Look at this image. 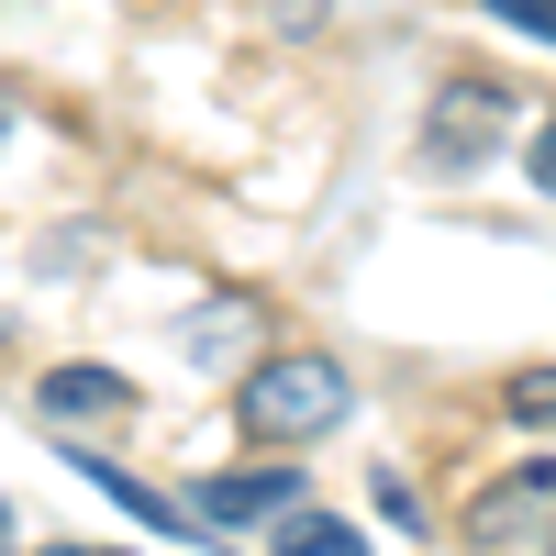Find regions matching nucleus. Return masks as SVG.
<instances>
[{
  "label": "nucleus",
  "mask_w": 556,
  "mask_h": 556,
  "mask_svg": "<svg viewBox=\"0 0 556 556\" xmlns=\"http://www.w3.org/2000/svg\"><path fill=\"white\" fill-rule=\"evenodd\" d=\"M235 412H245L256 445H301V434H323V424H345V367H334V356H267Z\"/></svg>",
  "instance_id": "nucleus-1"
},
{
  "label": "nucleus",
  "mask_w": 556,
  "mask_h": 556,
  "mask_svg": "<svg viewBox=\"0 0 556 556\" xmlns=\"http://www.w3.org/2000/svg\"><path fill=\"white\" fill-rule=\"evenodd\" d=\"M468 556H556V456H523V468H501L468 513H456Z\"/></svg>",
  "instance_id": "nucleus-2"
},
{
  "label": "nucleus",
  "mask_w": 556,
  "mask_h": 556,
  "mask_svg": "<svg viewBox=\"0 0 556 556\" xmlns=\"http://www.w3.org/2000/svg\"><path fill=\"white\" fill-rule=\"evenodd\" d=\"M501 112H513V101H501L490 78H479V89H445V101H434V134H424V156H434V167H479Z\"/></svg>",
  "instance_id": "nucleus-3"
},
{
  "label": "nucleus",
  "mask_w": 556,
  "mask_h": 556,
  "mask_svg": "<svg viewBox=\"0 0 556 556\" xmlns=\"http://www.w3.org/2000/svg\"><path fill=\"white\" fill-rule=\"evenodd\" d=\"M290 501H301V468H223V479H201L190 513L201 523H256V513H290Z\"/></svg>",
  "instance_id": "nucleus-4"
},
{
  "label": "nucleus",
  "mask_w": 556,
  "mask_h": 556,
  "mask_svg": "<svg viewBox=\"0 0 556 556\" xmlns=\"http://www.w3.org/2000/svg\"><path fill=\"white\" fill-rule=\"evenodd\" d=\"M34 401L56 412V424H101V412L123 424V412H134V390L112 379V367H45V390H34Z\"/></svg>",
  "instance_id": "nucleus-5"
},
{
  "label": "nucleus",
  "mask_w": 556,
  "mask_h": 556,
  "mask_svg": "<svg viewBox=\"0 0 556 556\" xmlns=\"http://www.w3.org/2000/svg\"><path fill=\"white\" fill-rule=\"evenodd\" d=\"M267 556H367V534H356V523H323V513H290Z\"/></svg>",
  "instance_id": "nucleus-6"
},
{
  "label": "nucleus",
  "mask_w": 556,
  "mask_h": 556,
  "mask_svg": "<svg viewBox=\"0 0 556 556\" xmlns=\"http://www.w3.org/2000/svg\"><path fill=\"white\" fill-rule=\"evenodd\" d=\"M501 412H513V424H534V434H545V424H556V367H523V379L501 390Z\"/></svg>",
  "instance_id": "nucleus-7"
},
{
  "label": "nucleus",
  "mask_w": 556,
  "mask_h": 556,
  "mask_svg": "<svg viewBox=\"0 0 556 556\" xmlns=\"http://www.w3.org/2000/svg\"><path fill=\"white\" fill-rule=\"evenodd\" d=\"M490 12H501V23H523V34H545V45H556V0H490Z\"/></svg>",
  "instance_id": "nucleus-8"
},
{
  "label": "nucleus",
  "mask_w": 556,
  "mask_h": 556,
  "mask_svg": "<svg viewBox=\"0 0 556 556\" xmlns=\"http://www.w3.org/2000/svg\"><path fill=\"white\" fill-rule=\"evenodd\" d=\"M534 190H545V201H556V123H545V134H534Z\"/></svg>",
  "instance_id": "nucleus-9"
},
{
  "label": "nucleus",
  "mask_w": 556,
  "mask_h": 556,
  "mask_svg": "<svg viewBox=\"0 0 556 556\" xmlns=\"http://www.w3.org/2000/svg\"><path fill=\"white\" fill-rule=\"evenodd\" d=\"M12 123H23V101H12V89H0V146H12Z\"/></svg>",
  "instance_id": "nucleus-10"
},
{
  "label": "nucleus",
  "mask_w": 556,
  "mask_h": 556,
  "mask_svg": "<svg viewBox=\"0 0 556 556\" xmlns=\"http://www.w3.org/2000/svg\"><path fill=\"white\" fill-rule=\"evenodd\" d=\"M278 12H290V23H312V12H323V0H278Z\"/></svg>",
  "instance_id": "nucleus-11"
},
{
  "label": "nucleus",
  "mask_w": 556,
  "mask_h": 556,
  "mask_svg": "<svg viewBox=\"0 0 556 556\" xmlns=\"http://www.w3.org/2000/svg\"><path fill=\"white\" fill-rule=\"evenodd\" d=\"M45 556H101V545H45Z\"/></svg>",
  "instance_id": "nucleus-12"
},
{
  "label": "nucleus",
  "mask_w": 556,
  "mask_h": 556,
  "mask_svg": "<svg viewBox=\"0 0 556 556\" xmlns=\"http://www.w3.org/2000/svg\"><path fill=\"white\" fill-rule=\"evenodd\" d=\"M0 556H12V523H0Z\"/></svg>",
  "instance_id": "nucleus-13"
}]
</instances>
